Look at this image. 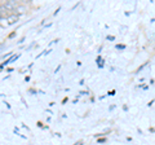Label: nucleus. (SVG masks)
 Masks as SVG:
<instances>
[{
  "label": "nucleus",
  "instance_id": "9b49d317",
  "mask_svg": "<svg viewBox=\"0 0 155 145\" xmlns=\"http://www.w3.org/2000/svg\"><path fill=\"white\" fill-rule=\"evenodd\" d=\"M107 95H109V96H114V95H115V89H113V91H110V92H109Z\"/></svg>",
  "mask_w": 155,
  "mask_h": 145
},
{
  "label": "nucleus",
  "instance_id": "7ed1b4c3",
  "mask_svg": "<svg viewBox=\"0 0 155 145\" xmlns=\"http://www.w3.org/2000/svg\"><path fill=\"white\" fill-rule=\"evenodd\" d=\"M9 16V12L7 11V8L4 7V4H0V17L4 18V17H8Z\"/></svg>",
  "mask_w": 155,
  "mask_h": 145
},
{
  "label": "nucleus",
  "instance_id": "1a4fd4ad",
  "mask_svg": "<svg viewBox=\"0 0 155 145\" xmlns=\"http://www.w3.org/2000/svg\"><path fill=\"white\" fill-rule=\"evenodd\" d=\"M106 39H107V40H114V39H115V36H113V35H110V36H109V35H107V38H106Z\"/></svg>",
  "mask_w": 155,
  "mask_h": 145
},
{
  "label": "nucleus",
  "instance_id": "0eeeda50",
  "mask_svg": "<svg viewBox=\"0 0 155 145\" xmlns=\"http://www.w3.org/2000/svg\"><path fill=\"white\" fill-rule=\"evenodd\" d=\"M115 47L118 48V49H119V48H120V49H124V48H125V46H124V44H116Z\"/></svg>",
  "mask_w": 155,
  "mask_h": 145
},
{
  "label": "nucleus",
  "instance_id": "9d476101",
  "mask_svg": "<svg viewBox=\"0 0 155 145\" xmlns=\"http://www.w3.org/2000/svg\"><path fill=\"white\" fill-rule=\"evenodd\" d=\"M84 144V141H83V140H79V141H78L76 144H74V145H83Z\"/></svg>",
  "mask_w": 155,
  "mask_h": 145
},
{
  "label": "nucleus",
  "instance_id": "f257e3e1",
  "mask_svg": "<svg viewBox=\"0 0 155 145\" xmlns=\"http://www.w3.org/2000/svg\"><path fill=\"white\" fill-rule=\"evenodd\" d=\"M4 7L7 8L8 12H12V11H16V8L18 7V4L16 2H13V0H9V2L4 3Z\"/></svg>",
  "mask_w": 155,
  "mask_h": 145
},
{
  "label": "nucleus",
  "instance_id": "423d86ee",
  "mask_svg": "<svg viewBox=\"0 0 155 145\" xmlns=\"http://www.w3.org/2000/svg\"><path fill=\"white\" fill-rule=\"evenodd\" d=\"M101 61H102V57H101V56H98V57H97V59H96L97 65H100V64H101Z\"/></svg>",
  "mask_w": 155,
  "mask_h": 145
},
{
  "label": "nucleus",
  "instance_id": "ddd939ff",
  "mask_svg": "<svg viewBox=\"0 0 155 145\" xmlns=\"http://www.w3.org/2000/svg\"><path fill=\"white\" fill-rule=\"evenodd\" d=\"M149 131H151V132H155V128H154V127H150V128H149Z\"/></svg>",
  "mask_w": 155,
  "mask_h": 145
},
{
  "label": "nucleus",
  "instance_id": "20e7f679",
  "mask_svg": "<svg viewBox=\"0 0 155 145\" xmlns=\"http://www.w3.org/2000/svg\"><path fill=\"white\" fill-rule=\"evenodd\" d=\"M107 141V137H97V143H100V144H104Z\"/></svg>",
  "mask_w": 155,
  "mask_h": 145
},
{
  "label": "nucleus",
  "instance_id": "4468645a",
  "mask_svg": "<svg viewBox=\"0 0 155 145\" xmlns=\"http://www.w3.org/2000/svg\"><path fill=\"white\" fill-rule=\"evenodd\" d=\"M123 110H125V112H127V110H128V106L124 105V106H123Z\"/></svg>",
  "mask_w": 155,
  "mask_h": 145
},
{
  "label": "nucleus",
  "instance_id": "6e6552de",
  "mask_svg": "<svg viewBox=\"0 0 155 145\" xmlns=\"http://www.w3.org/2000/svg\"><path fill=\"white\" fill-rule=\"evenodd\" d=\"M14 36H16V31H13L12 34H9V36H8V38H9V39H12V38H14Z\"/></svg>",
  "mask_w": 155,
  "mask_h": 145
},
{
  "label": "nucleus",
  "instance_id": "f03ea898",
  "mask_svg": "<svg viewBox=\"0 0 155 145\" xmlns=\"http://www.w3.org/2000/svg\"><path fill=\"white\" fill-rule=\"evenodd\" d=\"M7 21H8V25H13L18 21V14H9L7 17Z\"/></svg>",
  "mask_w": 155,
  "mask_h": 145
},
{
  "label": "nucleus",
  "instance_id": "39448f33",
  "mask_svg": "<svg viewBox=\"0 0 155 145\" xmlns=\"http://www.w3.org/2000/svg\"><path fill=\"white\" fill-rule=\"evenodd\" d=\"M146 65H147V62H145V64H142V65H141V66H140V67H138V69H137V70H136V71H137V72H138L140 70H142V69H143V67H145V66H146Z\"/></svg>",
  "mask_w": 155,
  "mask_h": 145
},
{
  "label": "nucleus",
  "instance_id": "f8f14e48",
  "mask_svg": "<svg viewBox=\"0 0 155 145\" xmlns=\"http://www.w3.org/2000/svg\"><path fill=\"white\" fill-rule=\"evenodd\" d=\"M67 100H69V97H65L64 100H62V104H66V103H67Z\"/></svg>",
  "mask_w": 155,
  "mask_h": 145
}]
</instances>
